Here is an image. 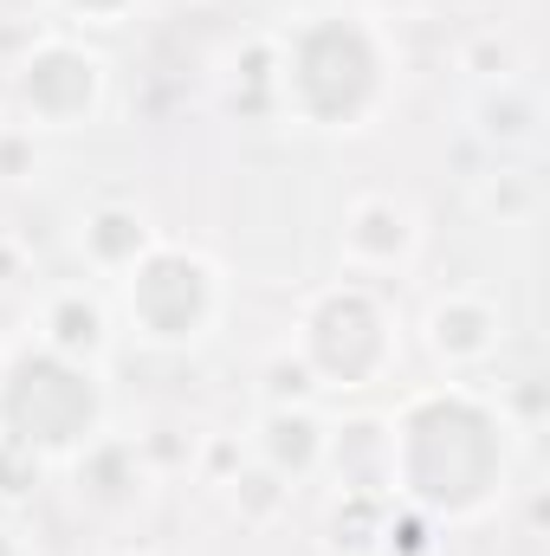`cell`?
<instances>
[{
	"label": "cell",
	"mask_w": 550,
	"mask_h": 556,
	"mask_svg": "<svg viewBox=\"0 0 550 556\" xmlns=\"http://www.w3.org/2000/svg\"><path fill=\"white\" fill-rule=\"evenodd\" d=\"M0 415H7V440H20L33 453L39 446H78L98 420V389L72 356L39 350V356H20L7 369Z\"/></svg>",
	"instance_id": "3"
},
{
	"label": "cell",
	"mask_w": 550,
	"mask_h": 556,
	"mask_svg": "<svg viewBox=\"0 0 550 556\" xmlns=\"http://www.w3.org/2000/svg\"><path fill=\"white\" fill-rule=\"evenodd\" d=\"M137 247H142L137 214H98V220H91V253H98V260H137Z\"/></svg>",
	"instance_id": "10"
},
{
	"label": "cell",
	"mask_w": 550,
	"mask_h": 556,
	"mask_svg": "<svg viewBox=\"0 0 550 556\" xmlns=\"http://www.w3.org/2000/svg\"><path fill=\"white\" fill-rule=\"evenodd\" d=\"M486 330H492V317H486V311H473V304H447V311H434V343H440V350H453V356L486 350Z\"/></svg>",
	"instance_id": "9"
},
{
	"label": "cell",
	"mask_w": 550,
	"mask_h": 556,
	"mask_svg": "<svg viewBox=\"0 0 550 556\" xmlns=\"http://www.w3.org/2000/svg\"><path fill=\"white\" fill-rule=\"evenodd\" d=\"M72 7H85V13H124L130 0H72Z\"/></svg>",
	"instance_id": "12"
},
{
	"label": "cell",
	"mask_w": 550,
	"mask_h": 556,
	"mask_svg": "<svg viewBox=\"0 0 550 556\" xmlns=\"http://www.w3.org/2000/svg\"><path fill=\"white\" fill-rule=\"evenodd\" d=\"M98 337H104V317H98L91 298H59L52 304V343H59V356H78V350L91 356Z\"/></svg>",
	"instance_id": "8"
},
{
	"label": "cell",
	"mask_w": 550,
	"mask_h": 556,
	"mask_svg": "<svg viewBox=\"0 0 550 556\" xmlns=\"http://www.w3.org/2000/svg\"><path fill=\"white\" fill-rule=\"evenodd\" d=\"M0 556H13V544H7V531H0Z\"/></svg>",
	"instance_id": "13"
},
{
	"label": "cell",
	"mask_w": 550,
	"mask_h": 556,
	"mask_svg": "<svg viewBox=\"0 0 550 556\" xmlns=\"http://www.w3.org/2000/svg\"><path fill=\"white\" fill-rule=\"evenodd\" d=\"M214 304V278L188 253H149L142 273L130 278V311L149 337H195Z\"/></svg>",
	"instance_id": "4"
},
{
	"label": "cell",
	"mask_w": 550,
	"mask_h": 556,
	"mask_svg": "<svg viewBox=\"0 0 550 556\" xmlns=\"http://www.w3.org/2000/svg\"><path fill=\"white\" fill-rule=\"evenodd\" d=\"M409 233H402V214L389 207V201H370L363 214H357V247H376V253H396Z\"/></svg>",
	"instance_id": "11"
},
{
	"label": "cell",
	"mask_w": 550,
	"mask_h": 556,
	"mask_svg": "<svg viewBox=\"0 0 550 556\" xmlns=\"http://www.w3.org/2000/svg\"><path fill=\"white\" fill-rule=\"evenodd\" d=\"M499 459L505 453H499L492 415L460 395H434L402 420V479L421 505H440V511L479 505L492 492Z\"/></svg>",
	"instance_id": "1"
},
{
	"label": "cell",
	"mask_w": 550,
	"mask_h": 556,
	"mask_svg": "<svg viewBox=\"0 0 550 556\" xmlns=\"http://www.w3.org/2000/svg\"><path fill=\"white\" fill-rule=\"evenodd\" d=\"M20 91H26V104H33L39 117L72 124V117H85L91 98H98V59H85V52H72V46H46L39 59H26Z\"/></svg>",
	"instance_id": "6"
},
{
	"label": "cell",
	"mask_w": 550,
	"mask_h": 556,
	"mask_svg": "<svg viewBox=\"0 0 550 556\" xmlns=\"http://www.w3.org/2000/svg\"><path fill=\"white\" fill-rule=\"evenodd\" d=\"M266 453H273L278 472H285V466H291V472H304V466L317 459V420L278 408V415L266 420Z\"/></svg>",
	"instance_id": "7"
},
{
	"label": "cell",
	"mask_w": 550,
	"mask_h": 556,
	"mask_svg": "<svg viewBox=\"0 0 550 556\" xmlns=\"http://www.w3.org/2000/svg\"><path fill=\"white\" fill-rule=\"evenodd\" d=\"M285 91L304 117L343 124L376 98V46L350 20H317L285 52Z\"/></svg>",
	"instance_id": "2"
},
{
	"label": "cell",
	"mask_w": 550,
	"mask_h": 556,
	"mask_svg": "<svg viewBox=\"0 0 550 556\" xmlns=\"http://www.w3.org/2000/svg\"><path fill=\"white\" fill-rule=\"evenodd\" d=\"M383 350H389V337H383V317L363 291H330L311 311V363L330 382H363L383 363Z\"/></svg>",
	"instance_id": "5"
}]
</instances>
